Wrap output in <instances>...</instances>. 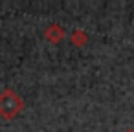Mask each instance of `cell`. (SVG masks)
Masks as SVG:
<instances>
[{
	"mask_svg": "<svg viewBox=\"0 0 134 132\" xmlns=\"http://www.w3.org/2000/svg\"><path fill=\"white\" fill-rule=\"evenodd\" d=\"M22 108V99L11 92V90H6L0 94V116L4 119H11L15 117Z\"/></svg>",
	"mask_w": 134,
	"mask_h": 132,
	"instance_id": "obj_1",
	"label": "cell"
},
{
	"mask_svg": "<svg viewBox=\"0 0 134 132\" xmlns=\"http://www.w3.org/2000/svg\"><path fill=\"white\" fill-rule=\"evenodd\" d=\"M63 37H64V30H63L59 24H52V26L46 30V39H48L50 42H55V44H57Z\"/></svg>",
	"mask_w": 134,
	"mask_h": 132,
	"instance_id": "obj_2",
	"label": "cell"
},
{
	"mask_svg": "<svg viewBox=\"0 0 134 132\" xmlns=\"http://www.w3.org/2000/svg\"><path fill=\"white\" fill-rule=\"evenodd\" d=\"M86 41H88V37H86V33H85V31L75 30V31L72 33V42H74L75 46H83Z\"/></svg>",
	"mask_w": 134,
	"mask_h": 132,
	"instance_id": "obj_3",
	"label": "cell"
},
{
	"mask_svg": "<svg viewBox=\"0 0 134 132\" xmlns=\"http://www.w3.org/2000/svg\"><path fill=\"white\" fill-rule=\"evenodd\" d=\"M125 132H134V130H125Z\"/></svg>",
	"mask_w": 134,
	"mask_h": 132,
	"instance_id": "obj_4",
	"label": "cell"
}]
</instances>
